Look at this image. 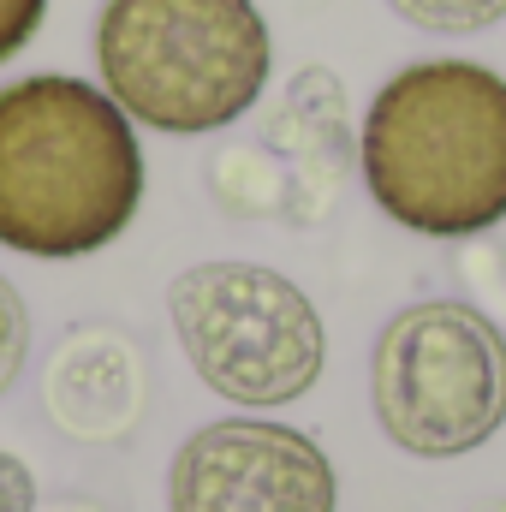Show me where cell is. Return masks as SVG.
<instances>
[{
	"label": "cell",
	"instance_id": "6da1fadb",
	"mask_svg": "<svg viewBox=\"0 0 506 512\" xmlns=\"http://www.w3.org/2000/svg\"><path fill=\"white\" fill-rule=\"evenodd\" d=\"M143 203L131 114L96 84L36 72L0 90V245L72 262L114 245Z\"/></svg>",
	"mask_w": 506,
	"mask_h": 512
},
{
	"label": "cell",
	"instance_id": "7a4b0ae2",
	"mask_svg": "<svg viewBox=\"0 0 506 512\" xmlns=\"http://www.w3.org/2000/svg\"><path fill=\"white\" fill-rule=\"evenodd\" d=\"M364 185L387 221L471 239L506 221V78L483 60H411L364 114Z\"/></svg>",
	"mask_w": 506,
	"mask_h": 512
},
{
	"label": "cell",
	"instance_id": "3957f363",
	"mask_svg": "<svg viewBox=\"0 0 506 512\" xmlns=\"http://www.w3.org/2000/svg\"><path fill=\"white\" fill-rule=\"evenodd\" d=\"M96 66L131 126L203 137L256 108L274 36L256 0H108Z\"/></svg>",
	"mask_w": 506,
	"mask_h": 512
},
{
	"label": "cell",
	"instance_id": "277c9868",
	"mask_svg": "<svg viewBox=\"0 0 506 512\" xmlns=\"http://www.w3.org/2000/svg\"><path fill=\"white\" fill-rule=\"evenodd\" d=\"M387 441L411 459H465L506 423V334L459 298L399 310L370 358Z\"/></svg>",
	"mask_w": 506,
	"mask_h": 512
},
{
	"label": "cell",
	"instance_id": "5b68a950",
	"mask_svg": "<svg viewBox=\"0 0 506 512\" xmlns=\"http://www.w3.org/2000/svg\"><path fill=\"white\" fill-rule=\"evenodd\" d=\"M173 334L209 393L274 411L304 399L328 364V328L304 286L262 262H197L167 292Z\"/></svg>",
	"mask_w": 506,
	"mask_h": 512
},
{
	"label": "cell",
	"instance_id": "8992f818",
	"mask_svg": "<svg viewBox=\"0 0 506 512\" xmlns=\"http://www.w3.org/2000/svg\"><path fill=\"white\" fill-rule=\"evenodd\" d=\"M340 483L328 453L262 417H227L197 429L167 471V512H334Z\"/></svg>",
	"mask_w": 506,
	"mask_h": 512
},
{
	"label": "cell",
	"instance_id": "52a82bcc",
	"mask_svg": "<svg viewBox=\"0 0 506 512\" xmlns=\"http://www.w3.org/2000/svg\"><path fill=\"white\" fill-rule=\"evenodd\" d=\"M423 36H477L506 18V0H387Z\"/></svg>",
	"mask_w": 506,
	"mask_h": 512
},
{
	"label": "cell",
	"instance_id": "ba28073f",
	"mask_svg": "<svg viewBox=\"0 0 506 512\" xmlns=\"http://www.w3.org/2000/svg\"><path fill=\"white\" fill-rule=\"evenodd\" d=\"M24 358H30V310H24L18 286L0 274V393L18 382Z\"/></svg>",
	"mask_w": 506,
	"mask_h": 512
},
{
	"label": "cell",
	"instance_id": "9c48e42d",
	"mask_svg": "<svg viewBox=\"0 0 506 512\" xmlns=\"http://www.w3.org/2000/svg\"><path fill=\"white\" fill-rule=\"evenodd\" d=\"M48 18V0H0V66L42 30Z\"/></svg>",
	"mask_w": 506,
	"mask_h": 512
},
{
	"label": "cell",
	"instance_id": "30bf717a",
	"mask_svg": "<svg viewBox=\"0 0 506 512\" xmlns=\"http://www.w3.org/2000/svg\"><path fill=\"white\" fill-rule=\"evenodd\" d=\"M36 507V483H30V471L12 459V453H0V512H30Z\"/></svg>",
	"mask_w": 506,
	"mask_h": 512
}]
</instances>
